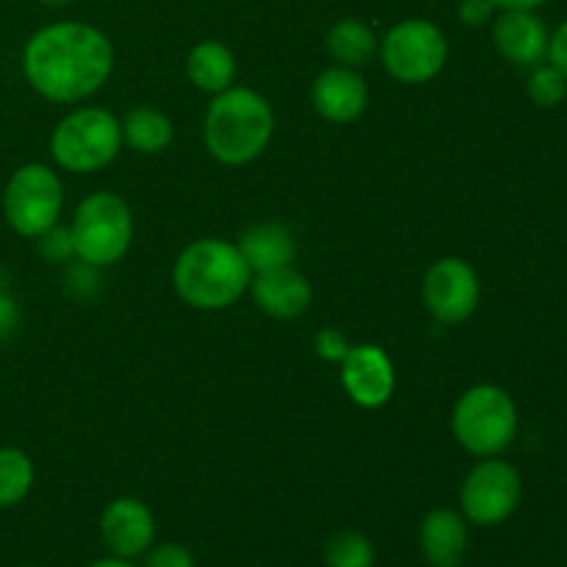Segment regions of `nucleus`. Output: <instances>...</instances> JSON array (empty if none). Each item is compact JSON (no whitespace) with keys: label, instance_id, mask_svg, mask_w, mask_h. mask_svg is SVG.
<instances>
[{"label":"nucleus","instance_id":"1","mask_svg":"<svg viewBox=\"0 0 567 567\" xmlns=\"http://www.w3.org/2000/svg\"><path fill=\"white\" fill-rule=\"evenodd\" d=\"M114 72V44L92 22L61 20L39 28L22 48V75L50 103H81Z\"/></svg>","mask_w":567,"mask_h":567},{"label":"nucleus","instance_id":"2","mask_svg":"<svg viewBox=\"0 0 567 567\" xmlns=\"http://www.w3.org/2000/svg\"><path fill=\"white\" fill-rule=\"evenodd\" d=\"M252 269L236 241L197 238L177 255L172 266V286L177 297L194 310H227L249 291Z\"/></svg>","mask_w":567,"mask_h":567},{"label":"nucleus","instance_id":"3","mask_svg":"<svg viewBox=\"0 0 567 567\" xmlns=\"http://www.w3.org/2000/svg\"><path fill=\"white\" fill-rule=\"evenodd\" d=\"M275 136V111L260 92L230 86L214 94L203 120L205 150L225 166H247Z\"/></svg>","mask_w":567,"mask_h":567},{"label":"nucleus","instance_id":"4","mask_svg":"<svg viewBox=\"0 0 567 567\" xmlns=\"http://www.w3.org/2000/svg\"><path fill=\"white\" fill-rule=\"evenodd\" d=\"M520 415L515 399L493 382L460 393L452 410V435L471 457H502L518 437Z\"/></svg>","mask_w":567,"mask_h":567},{"label":"nucleus","instance_id":"5","mask_svg":"<svg viewBox=\"0 0 567 567\" xmlns=\"http://www.w3.org/2000/svg\"><path fill=\"white\" fill-rule=\"evenodd\" d=\"M120 120L100 105H81L70 111L50 133V155L55 166L72 175H94L122 153Z\"/></svg>","mask_w":567,"mask_h":567},{"label":"nucleus","instance_id":"6","mask_svg":"<svg viewBox=\"0 0 567 567\" xmlns=\"http://www.w3.org/2000/svg\"><path fill=\"white\" fill-rule=\"evenodd\" d=\"M72 244L81 264L105 269L120 264L133 244V210L120 194L94 192L72 214Z\"/></svg>","mask_w":567,"mask_h":567},{"label":"nucleus","instance_id":"7","mask_svg":"<svg viewBox=\"0 0 567 567\" xmlns=\"http://www.w3.org/2000/svg\"><path fill=\"white\" fill-rule=\"evenodd\" d=\"M3 219L17 236L39 238L59 225L64 210V183L59 172L39 161L17 166L3 186Z\"/></svg>","mask_w":567,"mask_h":567},{"label":"nucleus","instance_id":"8","mask_svg":"<svg viewBox=\"0 0 567 567\" xmlns=\"http://www.w3.org/2000/svg\"><path fill=\"white\" fill-rule=\"evenodd\" d=\"M380 61L393 81L404 86H421L435 81L449 61V39L424 17H410L388 28L380 39Z\"/></svg>","mask_w":567,"mask_h":567},{"label":"nucleus","instance_id":"9","mask_svg":"<svg viewBox=\"0 0 567 567\" xmlns=\"http://www.w3.org/2000/svg\"><path fill=\"white\" fill-rule=\"evenodd\" d=\"M524 498V480L513 463L482 457L460 485V513L474 526H498L515 515Z\"/></svg>","mask_w":567,"mask_h":567},{"label":"nucleus","instance_id":"10","mask_svg":"<svg viewBox=\"0 0 567 567\" xmlns=\"http://www.w3.org/2000/svg\"><path fill=\"white\" fill-rule=\"evenodd\" d=\"M421 299L441 324H463L476 313L482 299V282L474 266L463 258H441L426 269L421 282Z\"/></svg>","mask_w":567,"mask_h":567},{"label":"nucleus","instance_id":"11","mask_svg":"<svg viewBox=\"0 0 567 567\" xmlns=\"http://www.w3.org/2000/svg\"><path fill=\"white\" fill-rule=\"evenodd\" d=\"M347 396L363 410L385 408L396 391V369L391 354L377 343H352L347 358L338 363Z\"/></svg>","mask_w":567,"mask_h":567},{"label":"nucleus","instance_id":"12","mask_svg":"<svg viewBox=\"0 0 567 567\" xmlns=\"http://www.w3.org/2000/svg\"><path fill=\"white\" fill-rule=\"evenodd\" d=\"M100 543L109 557L142 559L155 543V515L142 498L120 496L100 515Z\"/></svg>","mask_w":567,"mask_h":567},{"label":"nucleus","instance_id":"13","mask_svg":"<svg viewBox=\"0 0 567 567\" xmlns=\"http://www.w3.org/2000/svg\"><path fill=\"white\" fill-rule=\"evenodd\" d=\"M369 83L352 66L332 64L321 70L310 83V103L321 120L332 125H349L369 109Z\"/></svg>","mask_w":567,"mask_h":567},{"label":"nucleus","instance_id":"14","mask_svg":"<svg viewBox=\"0 0 567 567\" xmlns=\"http://www.w3.org/2000/svg\"><path fill=\"white\" fill-rule=\"evenodd\" d=\"M491 25L493 44L504 61L526 70L546 61L551 31L537 11H498Z\"/></svg>","mask_w":567,"mask_h":567},{"label":"nucleus","instance_id":"15","mask_svg":"<svg viewBox=\"0 0 567 567\" xmlns=\"http://www.w3.org/2000/svg\"><path fill=\"white\" fill-rule=\"evenodd\" d=\"M247 293L266 316L280 321L299 319L313 302V288H310L308 277L293 266L255 271Z\"/></svg>","mask_w":567,"mask_h":567},{"label":"nucleus","instance_id":"16","mask_svg":"<svg viewBox=\"0 0 567 567\" xmlns=\"http://www.w3.org/2000/svg\"><path fill=\"white\" fill-rule=\"evenodd\" d=\"M468 520L460 509L435 507L424 515L419 546L430 567H460L468 554Z\"/></svg>","mask_w":567,"mask_h":567},{"label":"nucleus","instance_id":"17","mask_svg":"<svg viewBox=\"0 0 567 567\" xmlns=\"http://www.w3.org/2000/svg\"><path fill=\"white\" fill-rule=\"evenodd\" d=\"M236 244L247 258L252 275L293 266V258H297V238H293L291 227L280 225V221H260V225L247 227Z\"/></svg>","mask_w":567,"mask_h":567},{"label":"nucleus","instance_id":"18","mask_svg":"<svg viewBox=\"0 0 567 567\" xmlns=\"http://www.w3.org/2000/svg\"><path fill=\"white\" fill-rule=\"evenodd\" d=\"M236 55L227 44L216 42V39H203L186 55V75L199 92L219 94L236 86Z\"/></svg>","mask_w":567,"mask_h":567},{"label":"nucleus","instance_id":"19","mask_svg":"<svg viewBox=\"0 0 567 567\" xmlns=\"http://www.w3.org/2000/svg\"><path fill=\"white\" fill-rule=\"evenodd\" d=\"M324 48L336 64L360 70L380 53V39H377L374 28L369 22L358 20V17H343V20L330 25Z\"/></svg>","mask_w":567,"mask_h":567},{"label":"nucleus","instance_id":"20","mask_svg":"<svg viewBox=\"0 0 567 567\" xmlns=\"http://www.w3.org/2000/svg\"><path fill=\"white\" fill-rule=\"evenodd\" d=\"M122 144L138 155H158L175 138V125L155 105H136L120 120Z\"/></svg>","mask_w":567,"mask_h":567},{"label":"nucleus","instance_id":"21","mask_svg":"<svg viewBox=\"0 0 567 567\" xmlns=\"http://www.w3.org/2000/svg\"><path fill=\"white\" fill-rule=\"evenodd\" d=\"M37 482L33 460L17 446H0V509H11L28 498Z\"/></svg>","mask_w":567,"mask_h":567},{"label":"nucleus","instance_id":"22","mask_svg":"<svg viewBox=\"0 0 567 567\" xmlns=\"http://www.w3.org/2000/svg\"><path fill=\"white\" fill-rule=\"evenodd\" d=\"M374 546L363 532L343 529L324 543L327 567H374Z\"/></svg>","mask_w":567,"mask_h":567},{"label":"nucleus","instance_id":"23","mask_svg":"<svg viewBox=\"0 0 567 567\" xmlns=\"http://www.w3.org/2000/svg\"><path fill=\"white\" fill-rule=\"evenodd\" d=\"M526 94L537 109H557L567 97V78L554 64L543 61V64L532 66L529 81H526Z\"/></svg>","mask_w":567,"mask_h":567},{"label":"nucleus","instance_id":"24","mask_svg":"<svg viewBox=\"0 0 567 567\" xmlns=\"http://www.w3.org/2000/svg\"><path fill=\"white\" fill-rule=\"evenodd\" d=\"M33 241H37L39 255H42L48 264H66V260L75 258V244H72L70 225H53L50 230H44L42 236L33 238Z\"/></svg>","mask_w":567,"mask_h":567},{"label":"nucleus","instance_id":"25","mask_svg":"<svg viewBox=\"0 0 567 567\" xmlns=\"http://www.w3.org/2000/svg\"><path fill=\"white\" fill-rule=\"evenodd\" d=\"M142 567H197V563L183 543H153L142 557Z\"/></svg>","mask_w":567,"mask_h":567},{"label":"nucleus","instance_id":"26","mask_svg":"<svg viewBox=\"0 0 567 567\" xmlns=\"http://www.w3.org/2000/svg\"><path fill=\"white\" fill-rule=\"evenodd\" d=\"M349 347H352V343H349V338L343 336L338 327H321L313 338L316 354H319L324 363H336V365L341 363V360L347 358Z\"/></svg>","mask_w":567,"mask_h":567},{"label":"nucleus","instance_id":"27","mask_svg":"<svg viewBox=\"0 0 567 567\" xmlns=\"http://www.w3.org/2000/svg\"><path fill=\"white\" fill-rule=\"evenodd\" d=\"M496 14H498V9L493 0H460L457 17H460V22L468 28L491 25L493 17Z\"/></svg>","mask_w":567,"mask_h":567},{"label":"nucleus","instance_id":"28","mask_svg":"<svg viewBox=\"0 0 567 567\" xmlns=\"http://www.w3.org/2000/svg\"><path fill=\"white\" fill-rule=\"evenodd\" d=\"M546 61L557 66V70L567 78V20L559 22V25L551 31V37H548Z\"/></svg>","mask_w":567,"mask_h":567},{"label":"nucleus","instance_id":"29","mask_svg":"<svg viewBox=\"0 0 567 567\" xmlns=\"http://www.w3.org/2000/svg\"><path fill=\"white\" fill-rule=\"evenodd\" d=\"M17 321H20V308H17L14 297L0 288V341L17 330Z\"/></svg>","mask_w":567,"mask_h":567},{"label":"nucleus","instance_id":"30","mask_svg":"<svg viewBox=\"0 0 567 567\" xmlns=\"http://www.w3.org/2000/svg\"><path fill=\"white\" fill-rule=\"evenodd\" d=\"M498 11H537L548 0H493Z\"/></svg>","mask_w":567,"mask_h":567},{"label":"nucleus","instance_id":"31","mask_svg":"<svg viewBox=\"0 0 567 567\" xmlns=\"http://www.w3.org/2000/svg\"><path fill=\"white\" fill-rule=\"evenodd\" d=\"M86 567H136L131 563V559H120V557H105V559H97V563L86 565Z\"/></svg>","mask_w":567,"mask_h":567},{"label":"nucleus","instance_id":"32","mask_svg":"<svg viewBox=\"0 0 567 567\" xmlns=\"http://www.w3.org/2000/svg\"><path fill=\"white\" fill-rule=\"evenodd\" d=\"M42 6H50V9H61V6H70L75 3V0H39Z\"/></svg>","mask_w":567,"mask_h":567},{"label":"nucleus","instance_id":"33","mask_svg":"<svg viewBox=\"0 0 567 567\" xmlns=\"http://www.w3.org/2000/svg\"><path fill=\"white\" fill-rule=\"evenodd\" d=\"M20 567H39V565H20Z\"/></svg>","mask_w":567,"mask_h":567}]
</instances>
